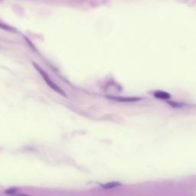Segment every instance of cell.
I'll return each mask as SVG.
<instances>
[{"mask_svg": "<svg viewBox=\"0 0 196 196\" xmlns=\"http://www.w3.org/2000/svg\"><path fill=\"white\" fill-rule=\"evenodd\" d=\"M167 102H168V103L171 107H173L174 108H181L185 106V103L175 102V101H167Z\"/></svg>", "mask_w": 196, "mask_h": 196, "instance_id": "obj_5", "label": "cell"}, {"mask_svg": "<svg viewBox=\"0 0 196 196\" xmlns=\"http://www.w3.org/2000/svg\"><path fill=\"white\" fill-rule=\"evenodd\" d=\"M12 196H28V195H25V194L19 193V192H17L15 195H12Z\"/></svg>", "mask_w": 196, "mask_h": 196, "instance_id": "obj_7", "label": "cell"}, {"mask_svg": "<svg viewBox=\"0 0 196 196\" xmlns=\"http://www.w3.org/2000/svg\"><path fill=\"white\" fill-rule=\"evenodd\" d=\"M100 185H101L102 189H114V188H117V187L120 186V185H121V183H119V182H111L105 183V184H101Z\"/></svg>", "mask_w": 196, "mask_h": 196, "instance_id": "obj_4", "label": "cell"}, {"mask_svg": "<svg viewBox=\"0 0 196 196\" xmlns=\"http://www.w3.org/2000/svg\"><path fill=\"white\" fill-rule=\"evenodd\" d=\"M153 96L155 97L158 98V99H161V100H168L171 97V95L167 92L162 91H156L153 93Z\"/></svg>", "mask_w": 196, "mask_h": 196, "instance_id": "obj_3", "label": "cell"}, {"mask_svg": "<svg viewBox=\"0 0 196 196\" xmlns=\"http://www.w3.org/2000/svg\"><path fill=\"white\" fill-rule=\"evenodd\" d=\"M108 99L118 102H136L140 101V97H113V96H107Z\"/></svg>", "mask_w": 196, "mask_h": 196, "instance_id": "obj_2", "label": "cell"}, {"mask_svg": "<svg viewBox=\"0 0 196 196\" xmlns=\"http://www.w3.org/2000/svg\"><path fill=\"white\" fill-rule=\"evenodd\" d=\"M33 65L35 66V69L38 71V72L40 73V75H42V77H43V79L44 80V81L46 82V84L48 85L53 90V91H54L55 92H57V93H58L59 94H61V95H63V96H65V93L64 92V91L62 90V89H61L60 87H59L58 85H57L55 83H54L53 81H52L50 77H49V76L48 75V74H47L45 71H44V70H42V68H40L39 66L37 65L36 64L33 63Z\"/></svg>", "mask_w": 196, "mask_h": 196, "instance_id": "obj_1", "label": "cell"}, {"mask_svg": "<svg viewBox=\"0 0 196 196\" xmlns=\"http://www.w3.org/2000/svg\"><path fill=\"white\" fill-rule=\"evenodd\" d=\"M17 192H18V191H17L16 189H8V190H6V191H5V194H7V195H11V196L15 195Z\"/></svg>", "mask_w": 196, "mask_h": 196, "instance_id": "obj_6", "label": "cell"}]
</instances>
